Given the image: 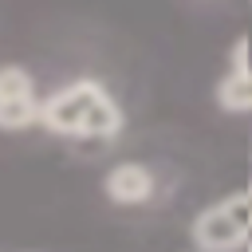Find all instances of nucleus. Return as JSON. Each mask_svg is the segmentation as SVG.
Wrapping results in <instances>:
<instances>
[{
    "instance_id": "obj_1",
    "label": "nucleus",
    "mask_w": 252,
    "mask_h": 252,
    "mask_svg": "<svg viewBox=\"0 0 252 252\" xmlns=\"http://www.w3.org/2000/svg\"><path fill=\"white\" fill-rule=\"evenodd\" d=\"M248 205H244V193H232L217 205H209L197 220H193V240L197 248L205 252H232L244 244L248 236Z\"/></svg>"
},
{
    "instance_id": "obj_2",
    "label": "nucleus",
    "mask_w": 252,
    "mask_h": 252,
    "mask_svg": "<svg viewBox=\"0 0 252 252\" xmlns=\"http://www.w3.org/2000/svg\"><path fill=\"white\" fill-rule=\"evenodd\" d=\"M102 91L106 87L94 83V79H75V83L59 87L47 102H39V126H47L51 134H63V138H79L83 118H87V110L94 106V98Z\"/></svg>"
},
{
    "instance_id": "obj_3",
    "label": "nucleus",
    "mask_w": 252,
    "mask_h": 252,
    "mask_svg": "<svg viewBox=\"0 0 252 252\" xmlns=\"http://www.w3.org/2000/svg\"><path fill=\"white\" fill-rule=\"evenodd\" d=\"M102 189L114 205H142L154 197V173L142 165V161H118L106 177H102Z\"/></svg>"
},
{
    "instance_id": "obj_4",
    "label": "nucleus",
    "mask_w": 252,
    "mask_h": 252,
    "mask_svg": "<svg viewBox=\"0 0 252 252\" xmlns=\"http://www.w3.org/2000/svg\"><path fill=\"white\" fill-rule=\"evenodd\" d=\"M118 130H122V110H118V102L102 91V94L94 98V106L87 110V118H83V134H79V138L110 142V138H118Z\"/></svg>"
},
{
    "instance_id": "obj_5",
    "label": "nucleus",
    "mask_w": 252,
    "mask_h": 252,
    "mask_svg": "<svg viewBox=\"0 0 252 252\" xmlns=\"http://www.w3.org/2000/svg\"><path fill=\"white\" fill-rule=\"evenodd\" d=\"M217 102L228 114H248L252 110V67L248 71H228L217 83Z\"/></svg>"
},
{
    "instance_id": "obj_6",
    "label": "nucleus",
    "mask_w": 252,
    "mask_h": 252,
    "mask_svg": "<svg viewBox=\"0 0 252 252\" xmlns=\"http://www.w3.org/2000/svg\"><path fill=\"white\" fill-rule=\"evenodd\" d=\"M39 122V98H4L0 102V130H28Z\"/></svg>"
},
{
    "instance_id": "obj_7",
    "label": "nucleus",
    "mask_w": 252,
    "mask_h": 252,
    "mask_svg": "<svg viewBox=\"0 0 252 252\" xmlns=\"http://www.w3.org/2000/svg\"><path fill=\"white\" fill-rule=\"evenodd\" d=\"M28 94H35V79L16 63L0 67V102L4 98H28Z\"/></svg>"
},
{
    "instance_id": "obj_8",
    "label": "nucleus",
    "mask_w": 252,
    "mask_h": 252,
    "mask_svg": "<svg viewBox=\"0 0 252 252\" xmlns=\"http://www.w3.org/2000/svg\"><path fill=\"white\" fill-rule=\"evenodd\" d=\"M252 63H248V39H236V47H232V71H248Z\"/></svg>"
},
{
    "instance_id": "obj_9",
    "label": "nucleus",
    "mask_w": 252,
    "mask_h": 252,
    "mask_svg": "<svg viewBox=\"0 0 252 252\" xmlns=\"http://www.w3.org/2000/svg\"><path fill=\"white\" fill-rule=\"evenodd\" d=\"M244 205H248V220H252V185L244 189Z\"/></svg>"
},
{
    "instance_id": "obj_10",
    "label": "nucleus",
    "mask_w": 252,
    "mask_h": 252,
    "mask_svg": "<svg viewBox=\"0 0 252 252\" xmlns=\"http://www.w3.org/2000/svg\"><path fill=\"white\" fill-rule=\"evenodd\" d=\"M244 248L252 252V224H248V236H244Z\"/></svg>"
}]
</instances>
